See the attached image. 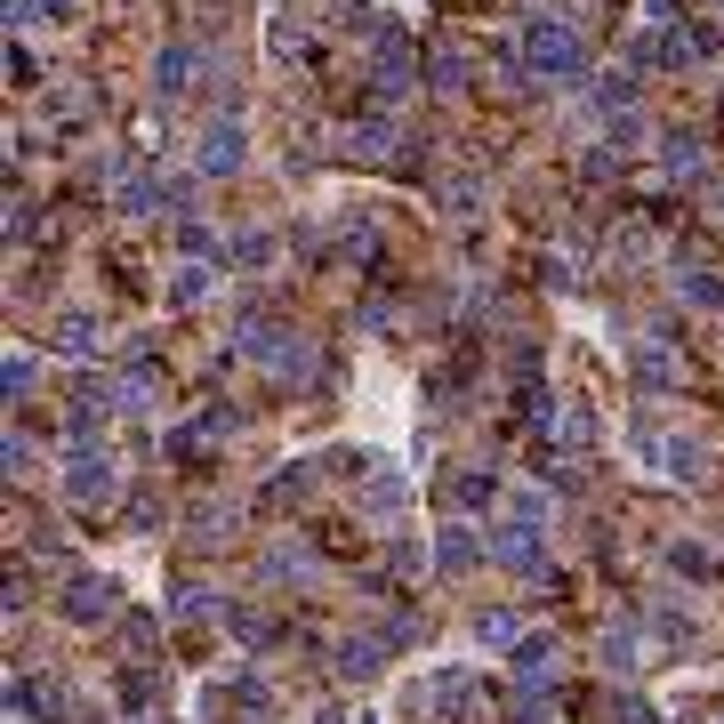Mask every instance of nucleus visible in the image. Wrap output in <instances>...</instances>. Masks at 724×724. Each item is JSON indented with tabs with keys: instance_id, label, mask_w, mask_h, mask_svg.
Segmentation results:
<instances>
[{
	"instance_id": "1",
	"label": "nucleus",
	"mask_w": 724,
	"mask_h": 724,
	"mask_svg": "<svg viewBox=\"0 0 724 724\" xmlns=\"http://www.w3.org/2000/svg\"><path fill=\"white\" fill-rule=\"evenodd\" d=\"M524 57H531L539 73H572V65H580V41L563 33V24H531V33H524Z\"/></svg>"
},
{
	"instance_id": "2",
	"label": "nucleus",
	"mask_w": 724,
	"mask_h": 724,
	"mask_svg": "<svg viewBox=\"0 0 724 724\" xmlns=\"http://www.w3.org/2000/svg\"><path fill=\"white\" fill-rule=\"evenodd\" d=\"M65 491H73V500H113V468H106L97 451H81V459L65 468Z\"/></svg>"
},
{
	"instance_id": "3",
	"label": "nucleus",
	"mask_w": 724,
	"mask_h": 724,
	"mask_svg": "<svg viewBox=\"0 0 724 724\" xmlns=\"http://www.w3.org/2000/svg\"><path fill=\"white\" fill-rule=\"evenodd\" d=\"M65 612H73V619H97V612H106V588H97V580H89V588H73Z\"/></svg>"
}]
</instances>
